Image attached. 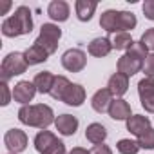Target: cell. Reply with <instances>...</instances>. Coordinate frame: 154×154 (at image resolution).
Instances as JSON below:
<instances>
[{
  "label": "cell",
  "instance_id": "obj_5",
  "mask_svg": "<svg viewBox=\"0 0 154 154\" xmlns=\"http://www.w3.org/2000/svg\"><path fill=\"white\" fill-rule=\"evenodd\" d=\"M62 65L69 72H80L87 65V54L82 49H67L62 54Z\"/></svg>",
  "mask_w": 154,
  "mask_h": 154
},
{
  "label": "cell",
  "instance_id": "obj_28",
  "mask_svg": "<svg viewBox=\"0 0 154 154\" xmlns=\"http://www.w3.org/2000/svg\"><path fill=\"white\" fill-rule=\"evenodd\" d=\"M138 94H140V98L154 94V78H149V76L141 78L138 82Z\"/></svg>",
  "mask_w": 154,
  "mask_h": 154
},
{
  "label": "cell",
  "instance_id": "obj_2",
  "mask_svg": "<svg viewBox=\"0 0 154 154\" xmlns=\"http://www.w3.org/2000/svg\"><path fill=\"white\" fill-rule=\"evenodd\" d=\"M147 56H149V49L141 42H134V45L118 60L116 69H118V72L131 78V76H134L136 72H140L143 69V62Z\"/></svg>",
  "mask_w": 154,
  "mask_h": 154
},
{
  "label": "cell",
  "instance_id": "obj_20",
  "mask_svg": "<svg viewBox=\"0 0 154 154\" xmlns=\"http://www.w3.org/2000/svg\"><path fill=\"white\" fill-rule=\"evenodd\" d=\"M24 56H26L27 65H38V63H44L49 58V53L44 47H40L38 44H33L31 47H27L24 51Z\"/></svg>",
  "mask_w": 154,
  "mask_h": 154
},
{
  "label": "cell",
  "instance_id": "obj_17",
  "mask_svg": "<svg viewBox=\"0 0 154 154\" xmlns=\"http://www.w3.org/2000/svg\"><path fill=\"white\" fill-rule=\"evenodd\" d=\"M98 4L94 0H76L74 4V11H76V18L80 22H89L96 11Z\"/></svg>",
  "mask_w": 154,
  "mask_h": 154
},
{
  "label": "cell",
  "instance_id": "obj_37",
  "mask_svg": "<svg viewBox=\"0 0 154 154\" xmlns=\"http://www.w3.org/2000/svg\"><path fill=\"white\" fill-rule=\"evenodd\" d=\"M69 154H91V150H85L84 147H74Z\"/></svg>",
  "mask_w": 154,
  "mask_h": 154
},
{
  "label": "cell",
  "instance_id": "obj_16",
  "mask_svg": "<svg viewBox=\"0 0 154 154\" xmlns=\"http://www.w3.org/2000/svg\"><path fill=\"white\" fill-rule=\"evenodd\" d=\"M112 49H114V47H112V40H109V38H105V36L94 38V40L89 44V47H87L89 54H91V56H96V58L107 56Z\"/></svg>",
  "mask_w": 154,
  "mask_h": 154
},
{
  "label": "cell",
  "instance_id": "obj_26",
  "mask_svg": "<svg viewBox=\"0 0 154 154\" xmlns=\"http://www.w3.org/2000/svg\"><path fill=\"white\" fill-rule=\"evenodd\" d=\"M138 20H136V15L131 13V11H120V31L122 33H129L136 27Z\"/></svg>",
  "mask_w": 154,
  "mask_h": 154
},
{
  "label": "cell",
  "instance_id": "obj_27",
  "mask_svg": "<svg viewBox=\"0 0 154 154\" xmlns=\"http://www.w3.org/2000/svg\"><path fill=\"white\" fill-rule=\"evenodd\" d=\"M116 149H118L120 154H138L141 147L138 145V141L129 140V138H123V140H120L116 143Z\"/></svg>",
  "mask_w": 154,
  "mask_h": 154
},
{
  "label": "cell",
  "instance_id": "obj_38",
  "mask_svg": "<svg viewBox=\"0 0 154 154\" xmlns=\"http://www.w3.org/2000/svg\"><path fill=\"white\" fill-rule=\"evenodd\" d=\"M9 8H11V2H9V0H6V2L2 4V8H0V15H6Z\"/></svg>",
  "mask_w": 154,
  "mask_h": 154
},
{
  "label": "cell",
  "instance_id": "obj_9",
  "mask_svg": "<svg viewBox=\"0 0 154 154\" xmlns=\"http://www.w3.org/2000/svg\"><path fill=\"white\" fill-rule=\"evenodd\" d=\"M47 15L53 22H65L71 15V8L65 0H53L47 6Z\"/></svg>",
  "mask_w": 154,
  "mask_h": 154
},
{
  "label": "cell",
  "instance_id": "obj_4",
  "mask_svg": "<svg viewBox=\"0 0 154 154\" xmlns=\"http://www.w3.org/2000/svg\"><path fill=\"white\" fill-rule=\"evenodd\" d=\"M62 38V29L56 26V24H42L40 27V33H38V38L35 40V44H38L40 47H44L49 56L58 49V42Z\"/></svg>",
  "mask_w": 154,
  "mask_h": 154
},
{
  "label": "cell",
  "instance_id": "obj_7",
  "mask_svg": "<svg viewBox=\"0 0 154 154\" xmlns=\"http://www.w3.org/2000/svg\"><path fill=\"white\" fill-rule=\"evenodd\" d=\"M36 87L33 82L29 80H20L15 87H13V100L22 103V105H29V102H33L35 94H36Z\"/></svg>",
  "mask_w": 154,
  "mask_h": 154
},
{
  "label": "cell",
  "instance_id": "obj_25",
  "mask_svg": "<svg viewBox=\"0 0 154 154\" xmlns=\"http://www.w3.org/2000/svg\"><path fill=\"white\" fill-rule=\"evenodd\" d=\"M69 85H71V82L65 78V76H56V78H54V84H53V89H51V93H49L51 98L62 102V98H63V94H65V91H67Z\"/></svg>",
  "mask_w": 154,
  "mask_h": 154
},
{
  "label": "cell",
  "instance_id": "obj_1",
  "mask_svg": "<svg viewBox=\"0 0 154 154\" xmlns=\"http://www.w3.org/2000/svg\"><path fill=\"white\" fill-rule=\"evenodd\" d=\"M18 120H20V123L29 125V127H36L40 131H45L51 123L56 122L53 109L45 103L22 105L20 111H18Z\"/></svg>",
  "mask_w": 154,
  "mask_h": 154
},
{
  "label": "cell",
  "instance_id": "obj_23",
  "mask_svg": "<svg viewBox=\"0 0 154 154\" xmlns=\"http://www.w3.org/2000/svg\"><path fill=\"white\" fill-rule=\"evenodd\" d=\"M2 35L8 36V38H17V36H22V29L17 22V18L11 15L8 17L4 22H2Z\"/></svg>",
  "mask_w": 154,
  "mask_h": 154
},
{
  "label": "cell",
  "instance_id": "obj_6",
  "mask_svg": "<svg viewBox=\"0 0 154 154\" xmlns=\"http://www.w3.org/2000/svg\"><path fill=\"white\" fill-rule=\"evenodd\" d=\"M29 138L22 129H9L4 134V145L8 147V150L11 154H20L27 149Z\"/></svg>",
  "mask_w": 154,
  "mask_h": 154
},
{
  "label": "cell",
  "instance_id": "obj_14",
  "mask_svg": "<svg viewBox=\"0 0 154 154\" xmlns=\"http://www.w3.org/2000/svg\"><path fill=\"white\" fill-rule=\"evenodd\" d=\"M100 26H102V29H105L107 33H112V35L122 33V31H120V11H116V9H107V11H103L102 17H100Z\"/></svg>",
  "mask_w": 154,
  "mask_h": 154
},
{
  "label": "cell",
  "instance_id": "obj_24",
  "mask_svg": "<svg viewBox=\"0 0 154 154\" xmlns=\"http://www.w3.org/2000/svg\"><path fill=\"white\" fill-rule=\"evenodd\" d=\"M132 45H134V40L131 33H116L112 36V47L116 51H129Z\"/></svg>",
  "mask_w": 154,
  "mask_h": 154
},
{
  "label": "cell",
  "instance_id": "obj_11",
  "mask_svg": "<svg viewBox=\"0 0 154 154\" xmlns=\"http://www.w3.org/2000/svg\"><path fill=\"white\" fill-rule=\"evenodd\" d=\"M63 103L71 105V107H80L84 102H85V89L80 85V84H71L62 98Z\"/></svg>",
  "mask_w": 154,
  "mask_h": 154
},
{
  "label": "cell",
  "instance_id": "obj_13",
  "mask_svg": "<svg viewBox=\"0 0 154 154\" xmlns=\"http://www.w3.org/2000/svg\"><path fill=\"white\" fill-rule=\"evenodd\" d=\"M109 116L112 118V120H116V122H127L132 114H131V105H129V102L127 100H123V98H114L112 100V103H111V107H109Z\"/></svg>",
  "mask_w": 154,
  "mask_h": 154
},
{
  "label": "cell",
  "instance_id": "obj_8",
  "mask_svg": "<svg viewBox=\"0 0 154 154\" xmlns=\"http://www.w3.org/2000/svg\"><path fill=\"white\" fill-rule=\"evenodd\" d=\"M112 100H114L112 93H111L107 87H103V89H98V91L93 94V98H91V105H93V109H94L96 112L103 114V112H109V107H111Z\"/></svg>",
  "mask_w": 154,
  "mask_h": 154
},
{
  "label": "cell",
  "instance_id": "obj_31",
  "mask_svg": "<svg viewBox=\"0 0 154 154\" xmlns=\"http://www.w3.org/2000/svg\"><path fill=\"white\" fill-rule=\"evenodd\" d=\"M0 91H2V102H0V105L6 107L11 103V98H13V89H9L8 82H0Z\"/></svg>",
  "mask_w": 154,
  "mask_h": 154
},
{
  "label": "cell",
  "instance_id": "obj_30",
  "mask_svg": "<svg viewBox=\"0 0 154 154\" xmlns=\"http://www.w3.org/2000/svg\"><path fill=\"white\" fill-rule=\"evenodd\" d=\"M140 42L150 51V53H154V27H150V29H147L143 35H141V38H140Z\"/></svg>",
  "mask_w": 154,
  "mask_h": 154
},
{
  "label": "cell",
  "instance_id": "obj_32",
  "mask_svg": "<svg viewBox=\"0 0 154 154\" xmlns=\"http://www.w3.org/2000/svg\"><path fill=\"white\" fill-rule=\"evenodd\" d=\"M145 76H149V78H154V53H149V56L145 58L143 62V69Z\"/></svg>",
  "mask_w": 154,
  "mask_h": 154
},
{
  "label": "cell",
  "instance_id": "obj_34",
  "mask_svg": "<svg viewBox=\"0 0 154 154\" xmlns=\"http://www.w3.org/2000/svg\"><path fill=\"white\" fill-rule=\"evenodd\" d=\"M44 154H67V150H65V143L62 141V140H58L53 147H49Z\"/></svg>",
  "mask_w": 154,
  "mask_h": 154
},
{
  "label": "cell",
  "instance_id": "obj_19",
  "mask_svg": "<svg viewBox=\"0 0 154 154\" xmlns=\"http://www.w3.org/2000/svg\"><path fill=\"white\" fill-rule=\"evenodd\" d=\"M13 17L17 18L20 29H22V35H29L33 31V17H31V9L27 6H20L15 9Z\"/></svg>",
  "mask_w": 154,
  "mask_h": 154
},
{
  "label": "cell",
  "instance_id": "obj_12",
  "mask_svg": "<svg viewBox=\"0 0 154 154\" xmlns=\"http://www.w3.org/2000/svg\"><path fill=\"white\" fill-rule=\"evenodd\" d=\"M54 127L62 136H72L78 131V118L72 114H60L54 122Z\"/></svg>",
  "mask_w": 154,
  "mask_h": 154
},
{
  "label": "cell",
  "instance_id": "obj_3",
  "mask_svg": "<svg viewBox=\"0 0 154 154\" xmlns=\"http://www.w3.org/2000/svg\"><path fill=\"white\" fill-rule=\"evenodd\" d=\"M27 62H26V56L24 53H9L4 60H2V65H0V74H2V82H9L13 76H20L26 72L27 69Z\"/></svg>",
  "mask_w": 154,
  "mask_h": 154
},
{
  "label": "cell",
  "instance_id": "obj_33",
  "mask_svg": "<svg viewBox=\"0 0 154 154\" xmlns=\"http://www.w3.org/2000/svg\"><path fill=\"white\" fill-rule=\"evenodd\" d=\"M141 9H143L145 18H149V20L154 22V0H145L143 6H141Z\"/></svg>",
  "mask_w": 154,
  "mask_h": 154
},
{
  "label": "cell",
  "instance_id": "obj_29",
  "mask_svg": "<svg viewBox=\"0 0 154 154\" xmlns=\"http://www.w3.org/2000/svg\"><path fill=\"white\" fill-rule=\"evenodd\" d=\"M138 145L141 147V149H147V150H152L154 149V129L150 127V129H147L141 136H138Z\"/></svg>",
  "mask_w": 154,
  "mask_h": 154
},
{
  "label": "cell",
  "instance_id": "obj_39",
  "mask_svg": "<svg viewBox=\"0 0 154 154\" xmlns=\"http://www.w3.org/2000/svg\"><path fill=\"white\" fill-rule=\"evenodd\" d=\"M9 154H11V152H9Z\"/></svg>",
  "mask_w": 154,
  "mask_h": 154
},
{
  "label": "cell",
  "instance_id": "obj_35",
  "mask_svg": "<svg viewBox=\"0 0 154 154\" xmlns=\"http://www.w3.org/2000/svg\"><path fill=\"white\" fill-rule=\"evenodd\" d=\"M140 100H141V107H143L147 112H154V94L145 96V98H140Z\"/></svg>",
  "mask_w": 154,
  "mask_h": 154
},
{
  "label": "cell",
  "instance_id": "obj_15",
  "mask_svg": "<svg viewBox=\"0 0 154 154\" xmlns=\"http://www.w3.org/2000/svg\"><path fill=\"white\" fill-rule=\"evenodd\" d=\"M125 125H127V131L138 138V136H141L147 129H150V120H149V116H143V114H132V116L125 122Z\"/></svg>",
  "mask_w": 154,
  "mask_h": 154
},
{
  "label": "cell",
  "instance_id": "obj_22",
  "mask_svg": "<svg viewBox=\"0 0 154 154\" xmlns=\"http://www.w3.org/2000/svg\"><path fill=\"white\" fill-rule=\"evenodd\" d=\"M56 141H58L56 134H53L51 131H40V132L35 136V149H36L40 154H44V152H45L49 147H53Z\"/></svg>",
  "mask_w": 154,
  "mask_h": 154
},
{
  "label": "cell",
  "instance_id": "obj_36",
  "mask_svg": "<svg viewBox=\"0 0 154 154\" xmlns=\"http://www.w3.org/2000/svg\"><path fill=\"white\" fill-rule=\"evenodd\" d=\"M91 154H112V149L105 143H100V145H94L91 149Z\"/></svg>",
  "mask_w": 154,
  "mask_h": 154
},
{
  "label": "cell",
  "instance_id": "obj_10",
  "mask_svg": "<svg viewBox=\"0 0 154 154\" xmlns=\"http://www.w3.org/2000/svg\"><path fill=\"white\" fill-rule=\"evenodd\" d=\"M107 89L112 93L114 98H122L129 91V76H125L122 72H114L107 82Z\"/></svg>",
  "mask_w": 154,
  "mask_h": 154
},
{
  "label": "cell",
  "instance_id": "obj_18",
  "mask_svg": "<svg viewBox=\"0 0 154 154\" xmlns=\"http://www.w3.org/2000/svg\"><path fill=\"white\" fill-rule=\"evenodd\" d=\"M54 78H56V76H54L51 71H40V72H36L33 84H35V87H36V91H38L40 94H49L51 89H53Z\"/></svg>",
  "mask_w": 154,
  "mask_h": 154
},
{
  "label": "cell",
  "instance_id": "obj_21",
  "mask_svg": "<svg viewBox=\"0 0 154 154\" xmlns=\"http://www.w3.org/2000/svg\"><path fill=\"white\" fill-rule=\"evenodd\" d=\"M85 140L91 141L93 145H100V143H103L107 140V129L102 123L94 122V123L87 125V129H85Z\"/></svg>",
  "mask_w": 154,
  "mask_h": 154
}]
</instances>
